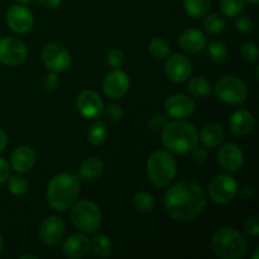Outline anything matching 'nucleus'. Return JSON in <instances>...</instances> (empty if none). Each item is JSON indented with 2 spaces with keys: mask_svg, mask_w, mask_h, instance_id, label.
<instances>
[{
  "mask_svg": "<svg viewBox=\"0 0 259 259\" xmlns=\"http://www.w3.org/2000/svg\"><path fill=\"white\" fill-rule=\"evenodd\" d=\"M166 211L179 222L194 220L206 206V194L195 181H180L169 187L163 196Z\"/></svg>",
  "mask_w": 259,
  "mask_h": 259,
  "instance_id": "nucleus-1",
  "label": "nucleus"
},
{
  "mask_svg": "<svg viewBox=\"0 0 259 259\" xmlns=\"http://www.w3.org/2000/svg\"><path fill=\"white\" fill-rule=\"evenodd\" d=\"M80 190V179L76 175L68 172L55 175L46 190L48 205L55 211H66L76 202Z\"/></svg>",
  "mask_w": 259,
  "mask_h": 259,
  "instance_id": "nucleus-2",
  "label": "nucleus"
},
{
  "mask_svg": "<svg viewBox=\"0 0 259 259\" xmlns=\"http://www.w3.org/2000/svg\"><path fill=\"white\" fill-rule=\"evenodd\" d=\"M162 143L168 152L186 154L199 144V132L194 124L184 119H175L162 129Z\"/></svg>",
  "mask_w": 259,
  "mask_h": 259,
  "instance_id": "nucleus-3",
  "label": "nucleus"
},
{
  "mask_svg": "<svg viewBox=\"0 0 259 259\" xmlns=\"http://www.w3.org/2000/svg\"><path fill=\"white\" fill-rule=\"evenodd\" d=\"M211 247L219 258L240 259L247 253L248 243L239 230L233 227H225L214 233Z\"/></svg>",
  "mask_w": 259,
  "mask_h": 259,
  "instance_id": "nucleus-4",
  "label": "nucleus"
},
{
  "mask_svg": "<svg viewBox=\"0 0 259 259\" xmlns=\"http://www.w3.org/2000/svg\"><path fill=\"white\" fill-rule=\"evenodd\" d=\"M147 175L153 186L167 187L176 176V161L168 151H156L147 161Z\"/></svg>",
  "mask_w": 259,
  "mask_h": 259,
  "instance_id": "nucleus-5",
  "label": "nucleus"
},
{
  "mask_svg": "<svg viewBox=\"0 0 259 259\" xmlns=\"http://www.w3.org/2000/svg\"><path fill=\"white\" fill-rule=\"evenodd\" d=\"M71 209L72 224L83 234H93L100 228L103 222L100 207L91 200H80Z\"/></svg>",
  "mask_w": 259,
  "mask_h": 259,
  "instance_id": "nucleus-6",
  "label": "nucleus"
},
{
  "mask_svg": "<svg viewBox=\"0 0 259 259\" xmlns=\"http://www.w3.org/2000/svg\"><path fill=\"white\" fill-rule=\"evenodd\" d=\"M215 95L223 103L230 105H240L248 98V88L244 81L237 76H223L214 86Z\"/></svg>",
  "mask_w": 259,
  "mask_h": 259,
  "instance_id": "nucleus-7",
  "label": "nucleus"
},
{
  "mask_svg": "<svg viewBox=\"0 0 259 259\" xmlns=\"http://www.w3.org/2000/svg\"><path fill=\"white\" fill-rule=\"evenodd\" d=\"M209 196L215 204L225 205L228 202L232 201L235 199L238 195V186L237 180L229 174H219L215 175L209 182Z\"/></svg>",
  "mask_w": 259,
  "mask_h": 259,
  "instance_id": "nucleus-8",
  "label": "nucleus"
},
{
  "mask_svg": "<svg viewBox=\"0 0 259 259\" xmlns=\"http://www.w3.org/2000/svg\"><path fill=\"white\" fill-rule=\"evenodd\" d=\"M42 61L46 67L55 73L65 72L72 62L70 51L56 42L47 43L42 50Z\"/></svg>",
  "mask_w": 259,
  "mask_h": 259,
  "instance_id": "nucleus-9",
  "label": "nucleus"
},
{
  "mask_svg": "<svg viewBox=\"0 0 259 259\" xmlns=\"http://www.w3.org/2000/svg\"><path fill=\"white\" fill-rule=\"evenodd\" d=\"M27 46L12 37L0 38V63L5 66L22 65L27 60Z\"/></svg>",
  "mask_w": 259,
  "mask_h": 259,
  "instance_id": "nucleus-10",
  "label": "nucleus"
},
{
  "mask_svg": "<svg viewBox=\"0 0 259 259\" xmlns=\"http://www.w3.org/2000/svg\"><path fill=\"white\" fill-rule=\"evenodd\" d=\"M5 20L10 29L18 34H25L32 29L34 24V17L33 13L27 7L22 4L12 5L7 10Z\"/></svg>",
  "mask_w": 259,
  "mask_h": 259,
  "instance_id": "nucleus-11",
  "label": "nucleus"
},
{
  "mask_svg": "<svg viewBox=\"0 0 259 259\" xmlns=\"http://www.w3.org/2000/svg\"><path fill=\"white\" fill-rule=\"evenodd\" d=\"M131 89V78L128 73L115 68L105 76L103 82V90L108 98L120 99L128 94Z\"/></svg>",
  "mask_w": 259,
  "mask_h": 259,
  "instance_id": "nucleus-12",
  "label": "nucleus"
},
{
  "mask_svg": "<svg viewBox=\"0 0 259 259\" xmlns=\"http://www.w3.org/2000/svg\"><path fill=\"white\" fill-rule=\"evenodd\" d=\"M166 75L172 82L181 83L189 80L190 75L192 72V65L189 57L181 53H175L168 56L164 66Z\"/></svg>",
  "mask_w": 259,
  "mask_h": 259,
  "instance_id": "nucleus-13",
  "label": "nucleus"
},
{
  "mask_svg": "<svg viewBox=\"0 0 259 259\" xmlns=\"http://www.w3.org/2000/svg\"><path fill=\"white\" fill-rule=\"evenodd\" d=\"M65 222L60 217L52 215V217L46 218L39 228L40 242L48 247L58 244L65 235Z\"/></svg>",
  "mask_w": 259,
  "mask_h": 259,
  "instance_id": "nucleus-14",
  "label": "nucleus"
},
{
  "mask_svg": "<svg viewBox=\"0 0 259 259\" xmlns=\"http://www.w3.org/2000/svg\"><path fill=\"white\" fill-rule=\"evenodd\" d=\"M77 110L83 118L96 119L103 114L104 103L100 95L94 90H83L76 101Z\"/></svg>",
  "mask_w": 259,
  "mask_h": 259,
  "instance_id": "nucleus-15",
  "label": "nucleus"
},
{
  "mask_svg": "<svg viewBox=\"0 0 259 259\" xmlns=\"http://www.w3.org/2000/svg\"><path fill=\"white\" fill-rule=\"evenodd\" d=\"M164 110L172 119H186L195 111V103L185 94H175L164 101Z\"/></svg>",
  "mask_w": 259,
  "mask_h": 259,
  "instance_id": "nucleus-16",
  "label": "nucleus"
},
{
  "mask_svg": "<svg viewBox=\"0 0 259 259\" xmlns=\"http://www.w3.org/2000/svg\"><path fill=\"white\" fill-rule=\"evenodd\" d=\"M218 163L223 169L234 174L242 168L244 163V153L235 143L224 144L218 152Z\"/></svg>",
  "mask_w": 259,
  "mask_h": 259,
  "instance_id": "nucleus-17",
  "label": "nucleus"
},
{
  "mask_svg": "<svg viewBox=\"0 0 259 259\" xmlns=\"http://www.w3.org/2000/svg\"><path fill=\"white\" fill-rule=\"evenodd\" d=\"M207 45V38L205 33H202L196 28H189L185 29L179 37V46L182 51L191 55L201 52L205 50Z\"/></svg>",
  "mask_w": 259,
  "mask_h": 259,
  "instance_id": "nucleus-18",
  "label": "nucleus"
},
{
  "mask_svg": "<svg viewBox=\"0 0 259 259\" xmlns=\"http://www.w3.org/2000/svg\"><path fill=\"white\" fill-rule=\"evenodd\" d=\"M90 252V240L85 234L76 233L70 235L62 245V253L70 259H81Z\"/></svg>",
  "mask_w": 259,
  "mask_h": 259,
  "instance_id": "nucleus-19",
  "label": "nucleus"
},
{
  "mask_svg": "<svg viewBox=\"0 0 259 259\" xmlns=\"http://www.w3.org/2000/svg\"><path fill=\"white\" fill-rule=\"evenodd\" d=\"M37 156L35 152L28 146H20L10 154V167L18 174L29 172L34 167Z\"/></svg>",
  "mask_w": 259,
  "mask_h": 259,
  "instance_id": "nucleus-20",
  "label": "nucleus"
},
{
  "mask_svg": "<svg viewBox=\"0 0 259 259\" xmlns=\"http://www.w3.org/2000/svg\"><path fill=\"white\" fill-rule=\"evenodd\" d=\"M229 128L235 137H247L254 128V116L244 109L237 110L230 116Z\"/></svg>",
  "mask_w": 259,
  "mask_h": 259,
  "instance_id": "nucleus-21",
  "label": "nucleus"
},
{
  "mask_svg": "<svg viewBox=\"0 0 259 259\" xmlns=\"http://www.w3.org/2000/svg\"><path fill=\"white\" fill-rule=\"evenodd\" d=\"M225 133L224 129L222 125L217 123H210L206 124L204 128L200 132L199 139L201 141V143L204 144L205 148H217V147L222 146V143L224 142Z\"/></svg>",
  "mask_w": 259,
  "mask_h": 259,
  "instance_id": "nucleus-22",
  "label": "nucleus"
},
{
  "mask_svg": "<svg viewBox=\"0 0 259 259\" xmlns=\"http://www.w3.org/2000/svg\"><path fill=\"white\" fill-rule=\"evenodd\" d=\"M104 171V162L99 157H90L81 163L78 168V179L83 181H94L99 179Z\"/></svg>",
  "mask_w": 259,
  "mask_h": 259,
  "instance_id": "nucleus-23",
  "label": "nucleus"
},
{
  "mask_svg": "<svg viewBox=\"0 0 259 259\" xmlns=\"http://www.w3.org/2000/svg\"><path fill=\"white\" fill-rule=\"evenodd\" d=\"M90 250L95 257L106 258L113 252V242L105 234H98L90 242Z\"/></svg>",
  "mask_w": 259,
  "mask_h": 259,
  "instance_id": "nucleus-24",
  "label": "nucleus"
},
{
  "mask_svg": "<svg viewBox=\"0 0 259 259\" xmlns=\"http://www.w3.org/2000/svg\"><path fill=\"white\" fill-rule=\"evenodd\" d=\"M211 4L212 0H184L185 12L195 19L209 14Z\"/></svg>",
  "mask_w": 259,
  "mask_h": 259,
  "instance_id": "nucleus-25",
  "label": "nucleus"
},
{
  "mask_svg": "<svg viewBox=\"0 0 259 259\" xmlns=\"http://www.w3.org/2000/svg\"><path fill=\"white\" fill-rule=\"evenodd\" d=\"M88 137L89 143L93 144V146H100L105 142L106 137H108V128H106V124L104 121L95 120L88 129Z\"/></svg>",
  "mask_w": 259,
  "mask_h": 259,
  "instance_id": "nucleus-26",
  "label": "nucleus"
},
{
  "mask_svg": "<svg viewBox=\"0 0 259 259\" xmlns=\"http://www.w3.org/2000/svg\"><path fill=\"white\" fill-rule=\"evenodd\" d=\"M187 91L195 98H205L212 91V85L205 77H194L187 83Z\"/></svg>",
  "mask_w": 259,
  "mask_h": 259,
  "instance_id": "nucleus-27",
  "label": "nucleus"
},
{
  "mask_svg": "<svg viewBox=\"0 0 259 259\" xmlns=\"http://www.w3.org/2000/svg\"><path fill=\"white\" fill-rule=\"evenodd\" d=\"M132 204L133 207L139 212H149L154 209L156 206V200H154L153 195L146 191H139L132 199Z\"/></svg>",
  "mask_w": 259,
  "mask_h": 259,
  "instance_id": "nucleus-28",
  "label": "nucleus"
},
{
  "mask_svg": "<svg viewBox=\"0 0 259 259\" xmlns=\"http://www.w3.org/2000/svg\"><path fill=\"white\" fill-rule=\"evenodd\" d=\"M148 50L149 53L157 60H166L171 53V46L164 38L156 37L149 42Z\"/></svg>",
  "mask_w": 259,
  "mask_h": 259,
  "instance_id": "nucleus-29",
  "label": "nucleus"
},
{
  "mask_svg": "<svg viewBox=\"0 0 259 259\" xmlns=\"http://www.w3.org/2000/svg\"><path fill=\"white\" fill-rule=\"evenodd\" d=\"M8 190L14 196H22L29 190V182L22 175H13L7 179Z\"/></svg>",
  "mask_w": 259,
  "mask_h": 259,
  "instance_id": "nucleus-30",
  "label": "nucleus"
},
{
  "mask_svg": "<svg viewBox=\"0 0 259 259\" xmlns=\"http://www.w3.org/2000/svg\"><path fill=\"white\" fill-rule=\"evenodd\" d=\"M204 28L210 34H219L225 28V18L220 13H211L209 15H205Z\"/></svg>",
  "mask_w": 259,
  "mask_h": 259,
  "instance_id": "nucleus-31",
  "label": "nucleus"
},
{
  "mask_svg": "<svg viewBox=\"0 0 259 259\" xmlns=\"http://www.w3.org/2000/svg\"><path fill=\"white\" fill-rule=\"evenodd\" d=\"M207 46V45H206ZM207 57L214 63H223L228 58V48L220 40H212L207 46Z\"/></svg>",
  "mask_w": 259,
  "mask_h": 259,
  "instance_id": "nucleus-32",
  "label": "nucleus"
},
{
  "mask_svg": "<svg viewBox=\"0 0 259 259\" xmlns=\"http://www.w3.org/2000/svg\"><path fill=\"white\" fill-rule=\"evenodd\" d=\"M245 0H219L220 12L225 17H238L244 10Z\"/></svg>",
  "mask_w": 259,
  "mask_h": 259,
  "instance_id": "nucleus-33",
  "label": "nucleus"
},
{
  "mask_svg": "<svg viewBox=\"0 0 259 259\" xmlns=\"http://www.w3.org/2000/svg\"><path fill=\"white\" fill-rule=\"evenodd\" d=\"M106 62L110 66L113 70L115 68H120L121 66L125 62V56H124V52L120 50V48H111L108 52V56H106Z\"/></svg>",
  "mask_w": 259,
  "mask_h": 259,
  "instance_id": "nucleus-34",
  "label": "nucleus"
},
{
  "mask_svg": "<svg viewBox=\"0 0 259 259\" xmlns=\"http://www.w3.org/2000/svg\"><path fill=\"white\" fill-rule=\"evenodd\" d=\"M258 46L253 42L244 43L242 50H240V56H242L247 62H255V61L258 60Z\"/></svg>",
  "mask_w": 259,
  "mask_h": 259,
  "instance_id": "nucleus-35",
  "label": "nucleus"
},
{
  "mask_svg": "<svg viewBox=\"0 0 259 259\" xmlns=\"http://www.w3.org/2000/svg\"><path fill=\"white\" fill-rule=\"evenodd\" d=\"M103 113L105 118L110 121H120L124 118L123 108L120 105H115V104H111V105L104 108Z\"/></svg>",
  "mask_w": 259,
  "mask_h": 259,
  "instance_id": "nucleus-36",
  "label": "nucleus"
},
{
  "mask_svg": "<svg viewBox=\"0 0 259 259\" xmlns=\"http://www.w3.org/2000/svg\"><path fill=\"white\" fill-rule=\"evenodd\" d=\"M235 27H237V29L239 30L240 33H243V34H249V33H252L253 29H254V23H253V20L250 19L249 17L242 15V17L238 18L237 22H235Z\"/></svg>",
  "mask_w": 259,
  "mask_h": 259,
  "instance_id": "nucleus-37",
  "label": "nucleus"
},
{
  "mask_svg": "<svg viewBox=\"0 0 259 259\" xmlns=\"http://www.w3.org/2000/svg\"><path fill=\"white\" fill-rule=\"evenodd\" d=\"M168 116L166 114H154L148 121L149 128L152 129L153 132H161L162 129L166 126V124L168 123Z\"/></svg>",
  "mask_w": 259,
  "mask_h": 259,
  "instance_id": "nucleus-38",
  "label": "nucleus"
},
{
  "mask_svg": "<svg viewBox=\"0 0 259 259\" xmlns=\"http://www.w3.org/2000/svg\"><path fill=\"white\" fill-rule=\"evenodd\" d=\"M244 232L249 237H257L259 234V218L257 215H253L245 222Z\"/></svg>",
  "mask_w": 259,
  "mask_h": 259,
  "instance_id": "nucleus-39",
  "label": "nucleus"
},
{
  "mask_svg": "<svg viewBox=\"0 0 259 259\" xmlns=\"http://www.w3.org/2000/svg\"><path fill=\"white\" fill-rule=\"evenodd\" d=\"M58 85H60V80H58L57 73L51 72L43 77V88H45V90L55 91L58 88Z\"/></svg>",
  "mask_w": 259,
  "mask_h": 259,
  "instance_id": "nucleus-40",
  "label": "nucleus"
},
{
  "mask_svg": "<svg viewBox=\"0 0 259 259\" xmlns=\"http://www.w3.org/2000/svg\"><path fill=\"white\" fill-rule=\"evenodd\" d=\"M191 156H192V159H194L195 162H199V163H204V162L207 161V158H209V153H207L206 148L205 147H194V148L191 149Z\"/></svg>",
  "mask_w": 259,
  "mask_h": 259,
  "instance_id": "nucleus-41",
  "label": "nucleus"
},
{
  "mask_svg": "<svg viewBox=\"0 0 259 259\" xmlns=\"http://www.w3.org/2000/svg\"><path fill=\"white\" fill-rule=\"evenodd\" d=\"M9 164L7 163V161L4 158L0 157V185L7 181V179L9 177Z\"/></svg>",
  "mask_w": 259,
  "mask_h": 259,
  "instance_id": "nucleus-42",
  "label": "nucleus"
},
{
  "mask_svg": "<svg viewBox=\"0 0 259 259\" xmlns=\"http://www.w3.org/2000/svg\"><path fill=\"white\" fill-rule=\"evenodd\" d=\"M38 3H39L43 8H47V9H55V8H57L58 5L62 3V0H38Z\"/></svg>",
  "mask_w": 259,
  "mask_h": 259,
  "instance_id": "nucleus-43",
  "label": "nucleus"
},
{
  "mask_svg": "<svg viewBox=\"0 0 259 259\" xmlns=\"http://www.w3.org/2000/svg\"><path fill=\"white\" fill-rule=\"evenodd\" d=\"M238 192H239L243 199H252L253 195H254V190L250 186H243L242 189L238 190Z\"/></svg>",
  "mask_w": 259,
  "mask_h": 259,
  "instance_id": "nucleus-44",
  "label": "nucleus"
},
{
  "mask_svg": "<svg viewBox=\"0 0 259 259\" xmlns=\"http://www.w3.org/2000/svg\"><path fill=\"white\" fill-rule=\"evenodd\" d=\"M7 143H8L7 134L4 133V131H2V129H0V152H2L5 147H7Z\"/></svg>",
  "mask_w": 259,
  "mask_h": 259,
  "instance_id": "nucleus-45",
  "label": "nucleus"
},
{
  "mask_svg": "<svg viewBox=\"0 0 259 259\" xmlns=\"http://www.w3.org/2000/svg\"><path fill=\"white\" fill-rule=\"evenodd\" d=\"M19 258H20V259H27V258H30V259H35V255H32V254H24V255H20Z\"/></svg>",
  "mask_w": 259,
  "mask_h": 259,
  "instance_id": "nucleus-46",
  "label": "nucleus"
},
{
  "mask_svg": "<svg viewBox=\"0 0 259 259\" xmlns=\"http://www.w3.org/2000/svg\"><path fill=\"white\" fill-rule=\"evenodd\" d=\"M3 248H4V239H3L2 234H0V253L3 252Z\"/></svg>",
  "mask_w": 259,
  "mask_h": 259,
  "instance_id": "nucleus-47",
  "label": "nucleus"
},
{
  "mask_svg": "<svg viewBox=\"0 0 259 259\" xmlns=\"http://www.w3.org/2000/svg\"><path fill=\"white\" fill-rule=\"evenodd\" d=\"M17 3H20V4H24V3H30L32 0H15Z\"/></svg>",
  "mask_w": 259,
  "mask_h": 259,
  "instance_id": "nucleus-48",
  "label": "nucleus"
},
{
  "mask_svg": "<svg viewBox=\"0 0 259 259\" xmlns=\"http://www.w3.org/2000/svg\"><path fill=\"white\" fill-rule=\"evenodd\" d=\"M258 254H259V249H255L254 254H253V259H258Z\"/></svg>",
  "mask_w": 259,
  "mask_h": 259,
  "instance_id": "nucleus-49",
  "label": "nucleus"
},
{
  "mask_svg": "<svg viewBox=\"0 0 259 259\" xmlns=\"http://www.w3.org/2000/svg\"><path fill=\"white\" fill-rule=\"evenodd\" d=\"M245 2H248V3H252V4H258V2H259V0H245Z\"/></svg>",
  "mask_w": 259,
  "mask_h": 259,
  "instance_id": "nucleus-50",
  "label": "nucleus"
}]
</instances>
